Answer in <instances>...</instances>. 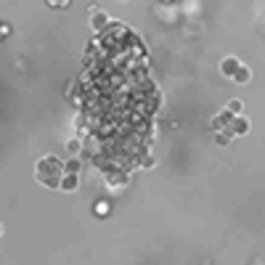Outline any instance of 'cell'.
I'll use <instances>...</instances> for the list:
<instances>
[{"label": "cell", "mask_w": 265, "mask_h": 265, "mask_svg": "<svg viewBox=\"0 0 265 265\" xmlns=\"http://www.w3.org/2000/svg\"><path fill=\"white\" fill-rule=\"evenodd\" d=\"M61 173H64V165L59 162V159H56V157H43L40 159V162H37V181H40V183H45V186H56V183H59L61 181Z\"/></svg>", "instance_id": "cell-1"}, {"label": "cell", "mask_w": 265, "mask_h": 265, "mask_svg": "<svg viewBox=\"0 0 265 265\" xmlns=\"http://www.w3.org/2000/svg\"><path fill=\"white\" fill-rule=\"evenodd\" d=\"M223 72L225 74H233V72H239V64H236V59H228L223 64Z\"/></svg>", "instance_id": "cell-2"}]
</instances>
